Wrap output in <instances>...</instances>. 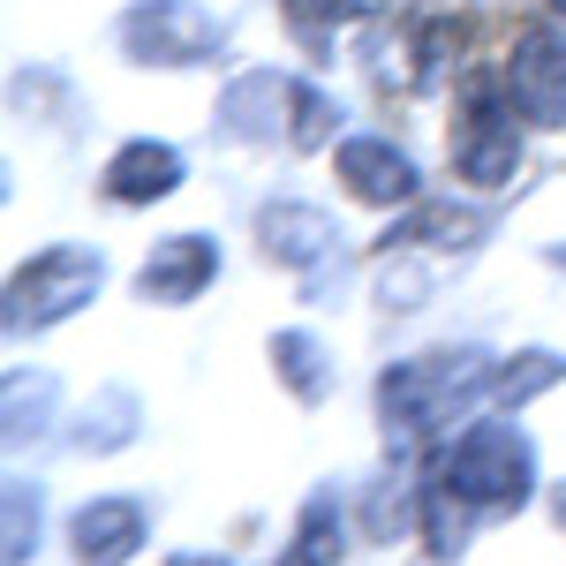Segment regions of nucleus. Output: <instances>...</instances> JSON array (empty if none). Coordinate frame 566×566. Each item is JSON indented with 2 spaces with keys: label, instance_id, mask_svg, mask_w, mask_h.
<instances>
[{
  "label": "nucleus",
  "instance_id": "4468645a",
  "mask_svg": "<svg viewBox=\"0 0 566 566\" xmlns=\"http://www.w3.org/2000/svg\"><path fill=\"white\" fill-rule=\"evenodd\" d=\"M280 15H287V31L303 45H333L363 15V0H280Z\"/></svg>",
  "mask_w": 566,
  "mask_h": 566
},
{
  "label": "nucleus",
  "instance_id": "1a4fd4ad",
  "mask_svg": "<svg viewBox=\"0 0 566 566\" xmlns=\"http://www.w3.org/2000/svg\"><path fill=\"white\" fill-rule=\"evenodd\" d=\"M258 234H264V258L295 264V272L325 264V258H333V242H340V227L317 212V205H264Z\"/></svg>",
  "mask_w": 566,
  "mask_h": 566
},
{
  "label": "nucleus",
  "instance_id": "0eeeda50",
  "mask_svg": "<svg viewBox=\"0 0 566 566\" xmlns=\"http://www.w3.org/2000/svg\"><path fill=\"white\" fill-rule=\"evenodd\" d=\"M219 272V250L205 242V234H167L151 258H144V272H136V295L144 303H189V295H205Z\"/></svg>",
  "mask_w": 566,
  "mask_h": 566
},
{
  "label": "nucleus",
  "instance_id": "f257e3e1",
  "mask_svg": "<svg viewBox=\"0 0 566 566\" xmlns=\"http://www.w3.org/2000/svg\"><path fill=\"white\" fill-rule=\"evenodd\" d=\"M491 363L476 348H446V355H416V363H392L386 378H378V416H386V431L400 438H423L438 431L453 408H469L476 392H491Z\"/></svg>",
  "mask_w": 566,
  "mask_h": 566
},
{
  "label": "nucleus",
  "instance_id": "6e6552de",
  "mask_svg": "<svg viewBox=\"0 0 566 566\" xmlns=\"http://www.w3.org/2000/svg\"><path fill=\"white\" fill-rule=\"evenodd\" d=\"M340 181H348L363 205H408L416 197V167L392 151L386 136H355V144H340Z\"/></svg>",
  "mask_w": 566,
  "mask_h": 566
},
{
  "label": "nucleus",
  "instance_id": "f8f14e48",
  "mask_svg": "<svg viewBox=\"0 0 566 566\" xmlns=\"http://www.w3.org/2000/svg\"><path fill=\"white\" fill-rule=\"evenodd\" d=\"M272 370H280L287 386L303 392V400H325V386H333V370H325V348H317L310 333H280V340H272Z\"/></svg>",
  "mask_w": 566,
  "mask_h": 566
},
{
  "label": "nucleus",
  "instance_id": "20e7f679",
  "mask_svg": "<svg viewBox=\"0 0 566 566\" xmlns=\"http://www.w3.org/2000/svg\"><path fill=\"white\" fill-rule=\"evenodd\" d=\"M98 295V258L91 250H45L39 264H23L15 280H8V333H39L53 317H69L76 303Z\"/></svg>",
  "mask_w": 566,
  "mask_h": 566
},
{
  "label": "nucleus",
  "instance_id": "2eb2a0df",
  "mask_svg": "<svg viewBox=\"0 0 566 566\" xmlns=\"http://www.w3.org/2000/svg\"><path fill=\"white\" fill-rule=\"evenodd\" d=\"M287 136H295L303 151H317V144L333 136V106H325V91L295 84V106H287Z\"/></svg>",
  "mask_w": 566,
  "mask_h": 566
},
{
  "label": "nucleus",
  "instance_id": "f3484780",
  "mask_svg": "<svg viewBox=\"0 0 566 566\" xmlns=\"http://www.w3.org/2000/svg\"><path fill=\"white\" fill-rule=\"evenodd\" d=\"M175 566H234V559H205V552H181Z\"/></svg>",
  "mask_w": 566,
  "mask_h": 566
},
{
  "label": "nucleus",
  "instance_id": "9d476101",
  "mask_svg": "<svg viewBox=\"0 0 566 566\" xmlns=\"http://www.w3.org/2000/svg\"><path fill=\"white\" fill-rule=\"evenodd\" d=\"M144 544V506L136 499H91L76 514V559L84 566H122Z\"/></svg>",
  "mask_w": 566,
  "mask_h": 566
},
{
  "label": "nucleus",
  "instance_id": "6ab92c4d",
  "mask_svg": "<svg viewBox=\"0 0 566 566\" xmlns=\"http://www.w3.org/2000/svg\"><path fill=\"white\" fill-rule=\"evenodd\" d=\"M559 514H566V499H559Z\"/></svg>",
  "mask_w": 566,
  "mask_h": 566
},
{
  "label": "nucleus",
  "instance_id": "a211bd4d",
  "mask_svg": "<svg viewBox=\"0 0 566 566\" xmlns=\"http://www.w3.org/2000/svg\"><path fill=\"white\" fill-rule=\"evenodd\" d=\"M552 8H559V15H566V0H552Z\"/></svg>",
  "mask_w": 566,
  "mask_h": 566
},
{
  "label": "nucleus",
  "instance_id": "dca6fc26",
  "mask_svg": "<svg viewBox=\"0 0 566 566\" xmlns=\"http://www.w3.org/2000/svg\"><path fill=\"white\" fill-rule=\"evenodd\" d=\"M552 378H559V355H522L514 370L491 378V392H499V400H528V392H544Z\"/></svg>",
  "mask_w": 566,
  "mask_h": 566
},
{
  "label": "nucleus",
  "instance_id": "39448f33",
  "mask_svg": "<svg viewBox=\"0 0 566 566\" xmlns=\"http://www.w3.org/2000/svg\"><path fill=\"white\" fill-rule=\"evenodd\" d=\"M506 91L536 129H566V31H522L506 61Z\"/></svg>",
  "mask_w": 566,
  "mask_h": 566
},
{
  "label": "nucleus",
  "instance_id": "9b49d317",
  "mask_svg": "<svg viewBox=\"0 0 566 566\" xmlns=\"http://www.w3.org/2000/svg\"><path fill=\"white\" fill-rule=\"evenodd\" d=\"M175 181H181L175 144H129V151L106 159V197L114 205H159V197H175Z\"/></svg>",
  "mask_w": 566,
  "mask_h": 566
},
{
  "label": "nucleus",
  "instance_id": "7ed1b4c3",
  "mask_svg": "<svg viewBox=\"0 0 566 566\" xmlns=\"http://www.w3.org/2000/svg\"><path fill=\"white\" fill-rule=\"evenodd\" d=\"M514 91H506V69H469L461 84V122H453V175L476 181V189H499L522 167V136H514Z\"/></svg>",
  "mask_w": 566,
  "mask_h": 566
},
{
  "label": "nucleus",
  "instance_id": "ddd939ff",
  "mask_svg": "<svg viewBox=\"0 0 566 566\" xmlns=\"http://www.w3.org/2000/svg\"><path fill=\"white\" fill-rule=\"evenodd\" d=\"M280 566H340V506L333 499H310L303 528H295V552Z\"/></svg>",
  "mask_w": 566,
  "mask_h": 566
},
{
  "label": "nucleus",
  "instance_id": "423d86ee",
  "mask_svg": "<svg viewBox=\"0 0 566 566\" xmlns=\"http://www.w3.org/2000/svg\"><path fill=\"white\" fill-rule=\"evenodd\" d=\"M122 45L144 53V61H159V69H181V61H205L212 15L189 8V0H144L129 23H122Z\"/></svg>",
  "mask_w": 566,
  "mask_h": 566
},
{
  "label": "nucleus",
  "instance_id": "f03ea898",
  "mask_svg": "<svg viewBox=\"0 0 566 566\" xmlns=\"http://www.w3.org/2000/svg\"><path fill=\"white\" fill-rule=\"evenodd\" d=\"M431 483H446L453 499H469L476 514H506V506H522L528 483H536V453H528V438L514 423H469L438 453Z\"/></svg>",
  "mask_w": 566,
  "mask_h": 566
}]
</instances>
